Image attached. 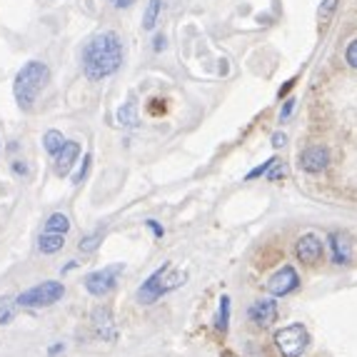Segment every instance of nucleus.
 <instances>
[{"label":"nucleus","mask_w":357,"mask_h":357,"mask_svg":"<svg viewBox=\"0 0 357 357\" xmlns=\"http://www.w3.org/2000/svg\"><path fill=\"white\" fill-rule=\"evenodd\" d=\"M68 230H70V218L63 213H53L45 220V232H60V235H68Z\"/></svg>","instance_id":"dca6fc26"},{"label":"nucleus","mask_w":357,"mask_h":357,"mask_svg":"<svg viewBox=\"0 0 357 357\" xmlns=\"http://www.w3.org/2000/svg\"><path fill=\"white\" fill-rule=\"evenodd\" d=\"M15 312H18V303L13 298H3L0 300V325H8V322L15 317Z\"/></svg>","instance_id":"412c9836"},{"label":"nucleus","mask_w":357,"mask_h":357,"mask_svg":"<svg viewBox=\"0 0 357 357\" xmlns=\"http://www.w3.org/2000/svg\"><path fill=\"white\" fill-rule=\"evenodd\" d=\"M123 273H126V262H113V265H105V268L90 273L83 280V285L93 298H105L115 290Z\"/></svg>","instance_id":"423d86ee"},{"label":"nucleus","mask_w":357,"mask_h":357,"mask_svg":"<svg viewBox=\"0 0 357 357\" xmlns=\"http://www.w3.org/2000/svg\"><path fill=\"white\" fill-rule=\"evenodd\" d=\"M63 295H66V285H63V282L45 280V282L33 285L30 290L20 292L18 298H15V303H18V307H50V305L58 303Z\"/></svg>","instance_id":"20e7f679"},{"label":"nucleus","mask_w":357,"mask_h":357,"mask_svg":"<svg viewBox=\"0 0 357 357\" xmlns=\"http://www.w3.org/2000/svg\"><path fill=\"white\" fill-rule=\"evenodd\" d=\"M90 320H93V330H96V335L102 342H118L120 330H118V322H115L113 312H110V307H102V305L96 307L93 315H90Z\"/></svg>","instance_id":"6e6552de"},{"label":"nucleus","mask_w":357,"mask_h":357,"mask_svg":"<svg viewBox=\"0 0 357 357\" xmlns=\"http://www.w3.org/2000/svg\"><path fill=\"white\" fill-rule=\"evenodd\" d=\"M63 248H66V235H60V232H43L38 238V250L43 255H55Z\"/></svg>","instance_id":"4468645a"},{"label":"nucleus","mask_w":357,"mask_h":357,"mask_svg":"<svg viewBox=\"0 0 357 357\" xmlns=\"http://www.w3.org/2000/svg\"><path fill=\"white\" fill-rule=\"evenodd\" d=\"M330 162V153L328 148H322V145H312V148H305L298 158V165L300 170L305 173H322Z\"/></svg>","instance_id":"9b49d317"},{"label":"nucleus","mask_w":357,"mask_h":357,"mask_svg":"<svg viewBox=\"0 0 357 357\" xmlns=\"http://www.w3.org/2000/svg\"><path fill=\"white\" fill-rule=\"evenodd\" d=\"M165 45H167L165 36H158V38H155V45H153V50H155V53H160V50H165Z\"/></svg>","instance_id":"7c9ffc66"},{"label":"nucleus","mask_w":357,"mask_h":357,"mask_svg":"<svg viewBox=\"0 0 357 357\" xmlns=\"http://www.w3.org/2000/svg\"><path fill=\"white\" fill-rule=\"evenodd\" d=\"M13 173H15V175H23V178H28V175H30V167L28 165H25V160H13Z\"/></svg>","instance_id":"cd10ccee"},{"label":"nucleus","mask_w":357,"mask_h":357,"mask_svg":"<svg viewBox=\"0 0 357 357\" xmlns=\"http://www.w3.org/2000/svg\"><path fill=\"white\" fill-rule=\"evenodd\" d=\"M215 328L220 330L222 335H225L227 328H230V298H227V295L220 298V307H218V317H215Z\"/></svg>","instance_id":"f3484780"},{"label":"nucleus","mask_w":357,"mask_h":357,"mask_svg":"<svg viewBox=\"0 0 357 357\" xmlns=\"http://www.w3.org/2000/svg\"><path fill=\"white\" fill-rule=\"evenodd\" d=\"M298 287H300V278H298V270L292 268V265L280 268L268 282H265V290H268L273 298H285V295L295 292Z\"/></svg>","instance_id":"0eeeda50"},{"label":"nucleus","mask_w":357,"mask_h":357,"mask_svg":"<svg viewBox=\"0 0 357 357\" xmlns=\"http://www.w3.org/2000/svg\"><path fill=\"white\" fill-rule=\"evenodd\" d=\"M185 280H188V273H183V270H173V265H170V262H165L162 268L155 270L148 280L137 287L135 300L140 305H153V303H158L160 298H165L167 292H173V290H178V287H183Z\"/></svg>","instance_id":"f03ea898"},{"label":"nucleus","mask_w":357,"mask_h":357,"mask_svg":"<svg viewBox=\"0 0 357 357\" xmlns=\"http://www.w3.org/2000/svg\"><path fill=\"white\" fill-rule=\"evenodd\" d=\"M273 145H275V148H285V145H287L285 132H275V135H273Z\"/></svg>","instance_id":"c756f323"},{"label":"nucleus","mask_w":357,"mask_h":357,"mask_svg":"<svg viewBox=\"0 0 357 357\" xmlns=\"http://www.w3.org/2000/svg\"><path fill=\"white\" fill-rule=\"evenodd\" d=\"M322 252H325V245H322V238L315 232H305L303 238L298 240V245H295V255L305 265H317L322 260Z\"/></svg>","instance_id":"1a4fd4ad"},{"label":"nucleus","mask_w":357,"mask_h":357,"mask_svg":"<svg viewBox=\"0 0 357 357\" xmlns=\"http://www.w3.org/2000/svg\"><path fill=\"white\" fill-rule=\"evenodd\" d=\"M345 60H347V66L355 68V70H357V38H355V40H350V45H347Z\"/></svg>","instance_id":"a878e982"},{"label":"nucleus","mask_w":357,"mask_h":357,"mask_svg":"<svg viewBox=\"0 0 357 357\" xmlns=\"http://www.w3.org/2000/svg\"><path fill=\"white\" fill-rule=\"evenodd\" d=\"M160 0H148V10L143 15V28L145 30H153L158 25V15H160Z\"/></svg>","instance_id":"aec40b11"},{"label":"nucleus","mask_w":357,"mask_h":357,"mask_svg":"<svg viewBox=\"0 0 357 357\" xmlns=\"http://www.w3.org/2000/svg\"><path fill=\"white\" fill-rule=\"evenodd\" d=\"M145 225H148L150 230L155 232V238H162V235H165V230H162V225L158 220H145Z\"/></svg>","instance_id":"c85d7f7f"},{"label":"nucleus","mask_w":357,"mask_h":357,"mask_svg":"<svg viewBox=\"0 0 357 357\" xmlns=\"http://www.w3.org/2000/svg\"><path fill=\"white\" fill-rule=\"evenodd\" d=\"M248 317H250V322L257 325V328H270L278 320V303H275V298L255 300L250 305V310H248Z\"/></svg>","instance_id":"9d476101"},{"label":"nucleus","mask_w":357,"mask_h":357,"mask_svg":"<svg viewBox=\"0 0 357 357\" xmlns=\"http://www.w3.org/2000/svg\"><path fill=\"white\" fill-rule=\"evenodd\" d=\"M273 342L282 357H300L310 345V333L305 325L295 322V325H287V328L278 330Z\"/></svg>","instance_id":"39448f33"},{"label":"nucleus","mask_w":357,"mask_h":357,"mask_svg":"<svg viewBox=\"0 0 357 357\" xmlns=\"http://www.w3.org/2000/svg\"><path fill=\"white\" fill-rule=\"evenodd\" d=\"M120 66H123V43H120L118 33H113V30L98 33L85 45L83 70L88 75V80L98 83L102 77H110L113 73H118Z\"/></svg>","instance_id":"f257e3e1"},{"label":"nucleus","mask_w":357,"mask_h":357,"mask_svg":"<svg viewBox=\"0 0 357 357\" xmlns=\"http://www.w3.org/2000/svg\"><path fill=\"white\" fill-rule=\"evenodd\" d=\"M48 66L40 63V60H30V63H25L20 68L18 75H15V83H13V93H15V100H18L20 107H25V110L33 107L38 93L48 83Z\"/></svg>","instance_id":"7ed1b4c3"},{"label":"nucleus","mask_w":357,"mask_h":357,"mask_svg":"<svg viewBox=\"0 0 357 357\" xmlns=\"http://www.w3.org/2000/svg\"><path fill=\"white\" fill-rule=\"evenodd\" d=\"M335 8H337V0H322V6H320V18L328 23L330 18H333V13Z\"/></svg>","instance_id":"b1692460"},{"label":"nucleus","mask_w":357,"mask_h":357,"mask_svg":"<svg viewBox=\"0 0 357 357\" xmlns=\"http://www.w3.org/2000/svg\"><path fill=\"white\" fill-rule=\"evenodd\" d=\"M58 352H63V342H58V345H50L48 347V355H58Z\"/></svg>","instance_id":"72a5a7b5"},{"label":"nucleus","mask_w":357,"mask_h":357,"mask_svg":"<svg viewBox=\"0 0 357 357\" xmlns=\"http://www.w3.org/2000/svg\"><path fill=\"white\" fill-rule=\"evenodd\" d=\"M265 178H268L270 183H278V180H282V178H285V165H282V162H275V165L268 170V175H265Z\"/></svg>","instance_id":"393cba45"},{"label":"nucleus","mask_w":357,"mask_h":357,"mask_svg":"<svg viewBox=\"0 0 357 357\" xmlns=\"http://www.w3.org/2000/svg\"><path fill=\"white\" fill-rule=\"evenodd\" d=\"M118 123L123 128H135L137 126V102H135V98H130V100H128L126 105L118 110Z\"/></svg>","instance_id":"2eb2a0df"},{"label":"nucleus","mask_w":357,"mask_h":357,"mask_svg":"<svg viewBox=\"0 0 357 357\" xmlns=\"http://www.w3.org/2000/svg\"><path fill=\"white\" fill-rule=\"evenodd\" d=\"M102 238H105V232H102V230L90 232V235H85V238L80 240V245H77V250L83 252V255H90V252H96L98 248H100Z\"/></svg>","instance_id":"a211bd4d"},{"label":"nucleus","mask_w":357,"mask_h":357,"mask_svg":"<svg viewBox=\"0 0 357 357\" xmlns=\"http://www.w3.org/2000/svg\"><path fill=\"white\" fill-rule=\"evenodd\" d=\"M90 162H93V155H90V153H85V155H83V162H80V167H77V173L70 178V180H73V185H80L85 178H88Z\"/></svg>","instance_id":"4be33fe9"},{"label":"nucleus","mask_w":357,"mask_h":357,"mask_svg":"<svg viewBox=\"0 0 357 357\" xmlns=\"http://www.w3.org/2000/svg\"><path fill=\"white\" fill-rule=\"evenodd\" d=\"M110 3H113L115 8H130L135 0H110Z\"/></svg>","instance_id":"473e14b6"},{"label":"nucleus","mask_w":357,"mask_h":357,"mask_svg":"<svg viewBox=\"0 0 357 357\" xmlns=\"http://www.w3.org/2000/svg\"><path fill=\"white\" fill-rule=\"evenodd\" d=\"M275 162H278V158H270V160H265L262 165L252 167L250 173H248V180H255V178H262V175H268V170L275 165Z\"/></svg>","instance_id":"5701e85b"},{"label":"nucleus","mask_w":357,"mask_h":357,"mask_svg":"<svg viewBox=\"0 0 357 357\" xmlns=\"http://www.w3.org/2000/svg\"><path fill=\"white\" fill-rule=\"evenodd\" d=\"M53 158H55V175H58V178H66V175H70V167L75 165V160L80 158V145H77L75 140H66L63 148H60Z\"/></svg>","instance_id":"f8f14e48"},{"label":"nucleus","mask_w":357,"mask_h":357,"mask_svg":"<svg viewBox=\"0 0 357 357\" xmlns=\"http://www.w3.org/2000/svg\"><path fill=\"white\" fill-rule=\"evenodd\" d=\"M75 268H77V262H75V260H70V262L66 265V268H63V273H70V270H75Z\"/></svg>","instance_id":"f704fd0d"},{"label":"nucleus","mask_w":357,"mask_h":357,"mask_svg":"<svg viewBox=\"0 0 357 357\" xmlns=\"http://www.w3.org/2000/svg\"><path fill=\"white\" fill-rule=\"evenodd\" d=\"M292 88H295V80H287V83H285V85H282V88H280V93H278V98H285V96H287V93H290Z\"/></svg>","instance_id":"2f4dec72"},{"label":"nucleus","mask_w":357,"mask_h":357,"mask_svg":"<svg viewBox=\"0 0 357 357\" xmlns=\"http://www.w3.org/2000/svg\"><path fill=\"white\" fill-rule=\"evenodd\" d=\"M295 105H298V100H295V98H287L285 107L280 110V123H287V120H290V115H292V110H295Z\"/></svg>","instance_id":"bb28decb"},{"label":"nucleus","mask_w":357,"mask_h":357,"mask_svg":"<svg viewBox=\"0 0 357 357\" xmlns=\"http://www.w3.org/2000/svg\"><path fill=\"white\" fill-rule=\"evenodd\" d=\"M63 143H66V137H63V132L60 130H48L45 135H43V148H45V153L55 155L60 148H63Z\"/></svg>","instance_id":"6ab92c4d"},{"label":"nucleus","mask_w":357,"mask_h":357,"mask_svg":"<svg viewBox=\"0 0 357 357\" xmlns=\"http://www.w3.org/2000/svg\"><path fill=\"white\" fill-rule=\"evenodd\" d=\"M330 250H333V260L337 265H350L352 262V238L347 232H330Z\"/></svg>","instance_id":"ddd939ff"}]
</instances>
